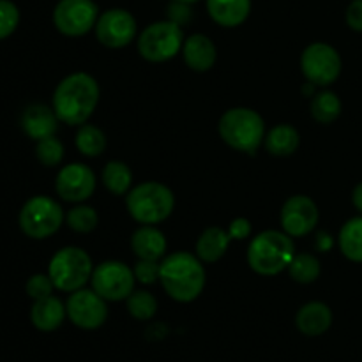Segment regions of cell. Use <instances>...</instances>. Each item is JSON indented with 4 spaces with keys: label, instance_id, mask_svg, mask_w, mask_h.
I'll list each match as a JSON object with an SVG mask.
<instances>
[{
    "label": "cell",
    "instance_id": "cell-10",
    "mask_svg": "<svg viewBox=\"0 0 362 362\" xmlns=\"http://www.w3.org/2000/svg\"><path fill=\"white\" fill-rule=\"evenodd\" d=\"M134 283H136V278H134L133 269L117 260L99 264L90 278L92 290L98 292L105 300H112V303L127 299L134 292Z\"/></svg>",
    "mask_w": 362,
    "mask_h": 362
},
{
    "label": "cell",
    "instance_id": "cell-34",
    "mask_svg": "<svg viewBox=\"0 0 362 362\" xmlns=\"http://www.w3.org/2000/svg\"><path fill=\"white\" fill-rule=\"evenodd\" d=\"M134 278L141 285H154L159 279V264L152 260H138L133 267Z\"/></svg>",
    "mask_w": 362,
    "mask_h": 362
},
{
    "label": "cell",
    "instance_id": "cell-22",
    "mask_svg": "<svg viewBox=\"0 0 362 362\" xmlns=\"http://www.w3.org/2000/svg\"><path fill=\"white\" fill-rule=\"evenodd\" d=\"M232 237L228 230L219 228V226H211L205 230L197 240V257L205 264H214L225 257L228 250Z\"/></svg>",
    "mask_w": 362,
    "mask_h": 362
},
{
    "label": "cell",
    "instance_id": "cell-40",
    "mask_svg": "<svg viewBox=\"0 0 362 362\" xmlns=\"http://www.w3.org/2000/svg\"><path fill=\"white\" fill-rule=\"evenodd\" d=\"M175 2H182V4H194V2H198V0H175Z\"/></svg>",
    "mask_w": 362,
    "mask_h": 362
},
{
    "label": "cell",
    "instance_id": "cell-36",
    "mask_svg": "<svg viewBox=\"0 0 362 362\" xmlns=\"http://www.w3.org/2000/svg\"><path fill=\"white\" fill-rule=\"evenodd\" d=\"M346 25H349L352 30L362 32V0H352L346 7L345 13Z\"/></svg>",
    "mask_w": 362,
    "mask_h": 362
},
{
    "label": "cell",
    "instance_id": "cell-11",
    "mask_svg": "<svg viewBox=\"0 0 362 362\" xmlns=\"http://www.w3.org/2000/svg\"><path fill=\"white\" fill-rule=\"evenodd\" d=\"M99 7L94 0H60L53 9V25L67 37H80L95 27Z\"/></svg>",
    "mask_w": 362,
    "mask_h": 362
},
{
    "label": "cell",
    "instance_id": "cell-24",
    "mask_svg": "<svg viewBox=\"0 0 362 362\" xmlns=\"http://www.w3.org/2000/svg\"><path fill=\"white\" fill-rule=\"evenodd\" d=\"M338 244L341 253L349 260L362 264V216L349 219L341 226L338 235Z\"/></svg>",
    "mask_w": 362,
    "mask_h": 362
},
{
    "label": "cell",
    "instance_id": "cell-15",
    "mask_svg": "<svg viewBox=\"0 0 362 362\" xmlns=\"http://www.w3.org/2000/svg\"><path fill=\"white\" fill-rule=\"evenodd\" d=\"M55 191L62 200L81 204L95 191V175L87 165L71 163L64 166L55 179Z\"/></svg>",
    "mask_w": 362,
    "mask_h": 362
},
{
    "label": "cell",
    "instance_id": "cell-26",
    "mask_svg": "<svg viewBox=\"0 0 362 362\" xmlns=\"http://www.w3.org/2000/svg\"><path fill=\"white\" fill-rule=\"evenodd\" d=\"M311 115L320 124H332L341 115V99L331 90H322L311 99Z\"/></svg>",
    "mask_w": 362,
    "mask_h": 362
},
{
    "label": "cell",
    "instance_id": "cell-13",
    "mask_svg": "<svg viewBox=\"0 0 362 362\" xmlns=\"http://www.w3.org/2000/svg\"><path fill=\"white\" fill-rule=\"evenodd\" d=\"M66 310L69 320L85 331L99 329L108 318L106 300L98 292L88 288H80L71 293L66 303Z\"/></svg>",
    "mask_w": 362,
    "mask_h": 362
},
{
    "label": "cell",
    "instance_id": "cell-2",
    "mask_svg": "<svg viewBox=\"0 0 362 362\" xmlns=\"http://www.w3.org/2000/svg\"><path fill=\"white\" fill-rule=\"evenodd\" d=\"M159 281L173 300L191 303L204 292L205 269L197 255L177 251L159 264Z\"/></svg>",
    "mask_w": 362,
    "mask_h": 362
},
{
    "label": "cell",
    "instance_id": "cell-30",
    "mask_svg": "<svg viewBox=\"0 0 362 362\" xmlns=\"http://www.w3.org/2000/svg\"><path fill=\"white\" fill-rule=\"evenodd\" d=\"M127 311L136 320H151L158 311V300L147 290H134L126 299Z\"/></svg>",
    "mask_w": 362,
    "mask_h": 362
},
{
    "label": "cell",
    "instance_id": "cell-32",
    "mask_svg": "<svg viewBox=\"0 0 362 362\" xmlns=\"http://www.w3.org/2000/svg\"><path fill=\"white\" fill-rule=\"evenodd\" d=\"M20 25V9L11 0H0V41L7 39Z\"/></svg>",
    "mask_w": 362,
    "mask_h": 362
},
{
    "label": "cell",
    "instance_id": "cell-20",
    "mask_svg": "<svg viewBox=\"0 0 362 362\" xmlns=\"http://www.w3.org/2000/svg\"><path fill=\"white\" fill-rule=\"evenodd\" d=\"M207 13L219 27H239L250 18L251 0H207Z\"/></svg>",
    "mask_w": 362,
    "mask_h": 362
},
{
    "label": "cell",
    "instance_id": "cell-3",
    "mask_svg": "<svg viewBox=\"0 0 362 362\" xmlns=\"http://www.w3.org/2000/svg\"><path fill=\"white\" fill-rule=\"evenodd\" d=\"M296 257L292 237L278 230L260 232L247 247V265L257 274L276 276L286 271Z\"/></svg>",
    "mask_w": 362,
    "mask_h": 362
},
{
    "label": "cell",
    "instance_id": "cell-38",
    "mask_svg": "<svg viewBox=\"0 0 362 362\" xmlns=\"http://www.w3.org/2000/svg\"><path fill=\"white\" fill-rule=\"evenodd\" d=\"M334 246V239H332V235L331 233H327V232H320L317 235V247L320 251H331V247Z\"/></svg>",
    "mask_w": 362,
    "mask_h": 362
},
{
    "label": "cell",
    "instance_id": "cell-12",
    "mask_svg": "<svg viewBox=\"0 0 362 362\" xmlns=\"http://www.w3.org/2000/svg\"><path fill=\"white\" fill-rule=\"evenodd\" d=\"M94 30L98 41L106 48H124L136 39L138 25L129 11L115 7L99 14Z\"/></svg>",
    "mask_w": 362,
    "mask_h": 362
},
{
    "label": "cell",
    "instance_id": "cell-1",
    "mask_svg": "<svg viewBox=\"0 0 362 362\" xmlns=\"http://www.w3.org/2000/svg\"><path fill=\"white\" fill-rule=\"evenodd\" d=\"M99 83L88 73H73L64 78L53 92V105L60 122L67 126H81L98 108Z\"/></svg>",
    "mask_w": 362,
    "mask_h": 362
},
{
    "label": "cell",
    "instance_id": "cell-39",
    "mask_svg": "<svg viewBox=\"0 0 362 362\" xmlns=\"http://www.w3.org/2000/svg\"><path fill=\"white\" fill-rule=\"evenodd\" d=\"M352 204H354V207H356L357 211L362 214V182H359L356 187H354Z\"/></svg>",
    "mask_w": 362,
    "mask_h": 362
},
{
    "label": "cell",
    "instance_id": "cell-21",
    "mask_svg": "<svg viewBox=\"0 0 362 362\" xmlns=\"http://www.w3.org/2000/svg\"><path fill=\"white\" fill-rule=\"evenodd\" d=\"M67 317V310L62 300L49 296L45 299L34 300L30 310V320L37 331L52 332L62 325L64 318Z\"/></svg>",
    "mask_w": 362,
    "mask_h": 362
},
{
    "label": "cell",
    "instance_id": "cell-33",
    "mask_svg": "<svg viewBox=\"0 0 362 362\" xmlns=\"http://www.w3.org/2000/svg\"><path fill=\"white\" fill-rule=\"evenodd\" d=\"M53 288H55V285H53L52 278H49L48 274L30 276V278H28V281H27V286H25L28 297H30V299H34V300L49 297L53 293Z\"/></svg>",
    "mask_w": 362,
    "mask_h": 362
},
{
    "label": "cell",
    "instance_id": "cell-23",
    "mask_svg": "<svg viewBox=\"0 0 362 362\" xmlns=\"http://www.w3.org/2000/svg\"><path fill=\"white\" fill-rule=\"evenodd\" d=\"M300 136L299 131L290 124H278L265 134L264 145L269 154L278 156V158H286L292 156L299 148Z\"/></svg>",
    "mask_w": 362,
    "mask_h": 362
},
{
    "label": "cell",
    "instance_id": "cell-14",
    "mask_svg": "<svg viewBox=\"0 0 362 362\" xmlns=\"http://www.w3.org/2000/svg\"><path fill=\"white\" fill-rule=\"evenodd\" d=\"M281 228L286 235L293 237H306L317 226L320 219L317 204L306 194H293L285 202L281 209Z\"/></svg>",
    "mask_w": 362,
    "mask_h": 362
},
{
    "label": "cell",
    "instance_id": "cell-28",
    "mask_svg": "<svg viewBox=\"0 0 362 362\" xmlns=\"http://www.w3.org/2000/svg\"><path fill=\"white\" fill-rule=\"evenodd\" d=\"M76 148L87 158H98L106 148V134L92 124H81L76 133Z\"/></svg>",
    "mask_w": 362,
    "mask_h": 362
},
{
    "label": "cell",
    "instance_id": "cell-16",
    "mask_svg": "<svg viewBox=\"0 0 362 362\" xmlns=\"http://www.w3.org/2000/svg\"><path fill=\"white\" fill-rule=\"evenodd\" d=\"M59 122L60 120L57 117L55 110L46 105H39V103L27 106L20 119L23 133L35 141L55 136L57 129H59Z\"/></svg>",
    "mask_w": 362,
    "mask_h": 362
},
{
    "label": "cell",
    "instance_id": "cell-25",
    "mask_svg": "<svg viewBox=\"0 0 362 362\" xmlns=\"http://www.w3.org/2000/svg\"><path fill=\"white\" fill-rule=\"evenodd\" d=\"M101 177L103 184H105L110 193L117 194V197L129 193V187L133 184V172L124 161L106 163Z\"/></svg>",
    "mask_w": 362,
    "mask_h": 362
},
{
    "label": "cell",
    "instance_id": "cell-7",
    "mask_svg": "<svg viewBox=\"0 0 362 362\" xmlns=\"http://www.w3.org/2000/svg\"><path fill=\"white\" fill-rule=\"evenodd\" d=\"M64 219H66V214H64L60 204H57L53 198L39 194V197H32L30 200L25 202L18 221H20V228L25 235L35 240H42L59 232Z\"/></svg>",
    "mask_w": 362,
    "mask_h": 362
},
{
    "label": "cell",
    "instance_id": "cell-27",
    "mask_svg": "<svg viewBox=\"0 0 362 362\" xmlns=\"http://www.w3.org/2000/svg\"><path fill=\"white\" fill-rule=\"evenodd\" d=\"M288 274L293 281L300 283V285H310V283L317 281L320 278L322 265L315 255L310 253H299L293 257V260L288 265Z\"/></svg>",
    "mask_w": 362,
    "mask_h": 362
},
{
    "label": "cell",
    "instance_id": "cell-4",
    "mask_svg": "<svg viewBox=\"0 0 362 362\" xmlns=\"http://www.w3.org/2000/svg\"><path fill=\"white\" fill-rule=\"evenodd\" d=\"M219 136L233 151L255 154L265 140V122L258 112L251 108H230L219 119Z\"/></svg>",
    "mask_w": 362,
    "mask_h": 362
},
{
    "label": "cell",
    "instance_id": "cell-31",
    "mask_svg": "<svg viewBox=\"0 0 362 362\" xmlns=\"http://www.w3.org/2000/svg\"><path fill=\"white\" fill-rule=\"evenodd\" d=\"M35 158L39 159V163H41V165L48 166V168L60 165L64 159L62 141L55 136L39 140L37 145H35Z\"/></svg>",
    "mask_w": 362,
    "mask_h": 362
},
{
    "label": "cell",
    "instance_id": "cell-9",
    "mask_svg": "<svg viewBox=\"0 0 362 362\" xmlns=\"http://www.w3.org/2000/svg\"><path fill=\"white\" fill-rule=\"evenodd\" d=\"M341 57L334 46L327 42H313L300 55V69L308 83L317 87L332 85L341 74Z\"/></svg>",
    "mask_w": 362,
    "mask_h": 362
},
{
    "label": "cell",
    "instance_id": "cell-35",
    "mask_svg": "<svg viewBox=\"0 0 362 362\" xmlns=\"http://www.w3.org/2000/svg\"><path fill=\"white\" fill-rule=\"evenodd\" d=\"M166 16H168V20L173 21V23L186 25L187 21L191 20L189 4L175 2V0H172V4L166 7Z\"/></svg>",
    "mask_w": 362,
    "mask_h": 362
},
{
    "label": "cell",
    "instance_id": "cell-19",
    "mask_svg": "<svg viewBox=\"0 0 362 362\" xmlns=\"http://www.w3.org/2000/svg\"><path fill=\"white\" fill-rule=\"evenodd\" d=\"M296 325L304 336H322L327 332L332 325V311L327 304L320 303V300H313L308 303L297 311L296 315Z\"/></svg>",
    "mask_w": 362,
    "mask_h": 362
},
{
    "label": "cell",
    "instance_id": "cell-5",
    "mask_svg": "<svg viewBox=\"0 0 362 362\" xmlns=\"http://www.w3.org/2000/svg\"><path fill=\"white\" fill-rule=\"evenodd\" d=\"M126 207L131 218L140 225H158L173 212L175 198L168 186L148 180L129 189L126 197Z\"/></svg>",
    "mask_w": 362,
    "mask_h": 362
},
{
    "label": "cell",
    "instance_id": "cell-6",
    "mask_svg": "<svg viewBox=\"0 0 362 362\" xmlns=\"http://www.w3.org/2000/svg\"><path fill=\"white\" fill-rule=\"evenodd\" d=\"M94 265L88 253L81 247L67 246L57 251L48 265V276L60 292H76L92 278Z\"/></svg>",
    "mask_w": 362,
    "mask_h": 362
},
{
    "label": "cell",
    "instance_id": "cell-8",
    "mask_svg": "<svg viewBox=\"0 0 362 362\" xmlns=\"http://www.w3.org/2000/svg\"><path fill=\"white\" fill-rule=\"evenodd\" d=\"M184 45L182 27L170 20L147 25L138 37V52L148 62H166L180 53Z\"/></svg>",
    "mask_w": 362,
    "mask_h": 362
},
{
    "label": "cell",
    "instance_id": "cell-29",
    "mask_svg": "<svg viewBox=\"0 0 362 362\" xmlns=\"http://www.w3.org/2000/svg\"><path fill=\"white\" fill-rule=\"evenodd\" d=\"M66 223L73 232L90 233L98 228L99 216L90 205H74L66 214Z\"/></svg>",
    "mask_w": 362,
    "mask_h": 362
},
{
    "label": "cell",
    "instance_id": "cell-37",
    "mask_svg": "<svg viewBox=\"0 0 362 362\" xmlns=\"http://www.w3.org/2000/svg\"><path fill=\"white\" fill-rule=\"evenodd\" d=\"M251 232H253V226H251L250 219L246 218H235L228 226V233L230 237H232V240L247 239V237L251 235Z\"/></svg>",
    "mask_w": 362,
    "mask_h": 362
},
{
    "label": "cell",
    "instance_id": "cell-17",
    "mask_svg": "<svg viewBox=\"0 0 362 362\" xmlns=\"http://www.w3.org/2000/svg\"><path fill=\"white\" fill-rule=\"evenodd\" d=\"M182 57L191 71L205 73L214 67L218 52H216V45L211 37H207L205 34H193L184 39Z\"/></svg>",
    "mask_w": 362,
    "mask_h": 362
},
{
    "label": "cell",
    "instance_id": "cell-18",
    "mask_svg": "<svg viewBox=\"0 0 362 362\" xmlns=\"http://www.w3.org/2000/svg\"><path fill=\"white\" fill-rule=\"evenodd\" d=\"M166 247L165 233L156 228V225H141L131 237V250L138 260H161L165 258Z\"/></svg>",
    "mask_w": 362,
    "mask_h": 362
}]
</instances>
